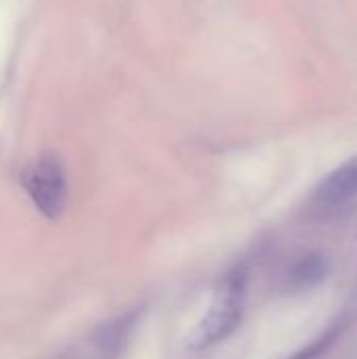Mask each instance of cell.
Returning a JSON list of instances; mask_svg holds the SVG:
<instances>
[{
  "label": "cell",
  "mask_w": 357,
  "mask_h": 359,
  "mask_svg": "<svg viewBox=\"0 0 357 359\" xmlns=\"http://www.w3.org/2000/svg\"><path fill=\"white\" fill-rule=\"evenodd\" d=\"M246 282L248 271L244 267H236L223 276L208 311L187 337L189 349H204L215 343H221L238 328L244 313Z\"/></svg>",
  "instance_id": "1"
},
{
  "label": "cell",
  "mask_w": 357,
  "mask_h": 359,
  "mask_svg": "<svg viewBox=\"0 0 357 359\" xmlns=\"http://www.w3.org/2000/svg\"><path fill=\"white\" fill-rule=\"evenodd\" d=\"M23 189L46 219H57L67 204V179L63 164L50 156H40L23 172Z\"/></svg>",
  "instance_id": "2"
},
{
  "label": "cell",
  "mask_w": 357,
  "mask_h": 359,
  "mask_svg": "<svg viewBox=\"0 0 357 359\" xmlns=\"http://www.w3.org/2000/svg\"><path fill=\"white\" fill-rule=\"evenodd\" d=\"M357 196V158L332 170L314 191V204L320 210H337Z\"/></svg>",
  "instance_id": "3"
},
{
  "label": "cell",
  "mask_w": 357,
  "mask_h": 359,
  "mask_svg": "<svg viewBox=\"0 0 357 359\" xmlns=\"http://www.w3.org/2000/svg\"><path fill=\"white\" fill-rule=\"evenodd\" d=\"M328 273V261L322 255L303 257L290 271V286L295 290H307L320 284Z\"/></svg>",
  "instance_id": "4"
}]
</instances>
